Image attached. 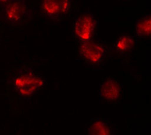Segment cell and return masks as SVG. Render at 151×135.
Listing matches in <instances>:
<instances>
[{
    "instance_id": "4",
    "label": "cell",
    "mask_w": 151,
    "mask_h": 135,
    "mask_svg": "<svg viewBox=\"0 0 151 135\" xmlns=\"http://www.w3.org/2000/svg\"><path fill=\"white\" fill-rule=\"evenodd\" d=\"M26 7L22 0H11L6 7L4 18L6 20L10 22H17L24 15Z\"/></svg>"
},
{
    "instance_id": "10",
    "label": "cell",
    "mask_w": 151,
    "mask_h": 135,
    "mask_svg": "<svg viewBox=\"0 0 151 135\" xmlns=\"http://www.w3.org/2000/svg\"><path fill=\"white\" fill-rule=\"evenodd\" d=\"M11 0H0V4H7Z\"/></svg>"
},
{
    "instance_id": "5",
    "label": "cell",
    "mask_w": 151,
    "mask_h": 135,
    "mask_svg": "<svg viewBox=\"0 0 151 135\" xmlns=\"http://www.w3.org/2000/svg\"><path fill=\"white\" fill-rule=\"evenodd\" d=\"M69 0H43V7L50 15H58L67 11Z\"/></svg>"
},
{
    "instance_id": "1",
    "label": "cell",
    "mask_w": 151,
    "mask_h": 135,
    "mask_svg": "<svg viewBox=\"0 0 151 135\" xmlns=\"http://www.w3.org/2000/svg\"><path fill=\"white\" fill-rule=\"evenodd\" d=\"M42 84V80L33 73H26L17 77L14 86L19 94L28 95L39 89Z\"/></svg>"
},
{
    "instance_id": "6",
    "label": "cell",
    "mask_w": 151,
    "mask_h": 135,
    "mask_svg": "<svg viewBox=\"0 0 151 135\" xmlns=\"http://www.w3.org/2000/svg\"><path fill=\"white\" fill-rule=\"evenodd\" d=\"M101 94L106 99L109 100H116L119 94V87L114 81H107L102 86Z\"/></svg>"
},
{
    "instance_id": "3",
    "label": "cell",
    "mask_w": 151,
    "mask_h": 135,
    "mask_svg": "<svg viewBox=\"0 0 151 135\" xmlns=\"http://www.w3.org/2000/svg\"><path fill=\"white\" fill-rule=\"evenodd\" d=\"M80 53L88 61L96 63L101 60L104 51L99 44L88 40L83 41L80 46Z\"/></svg>"
},
{
    "instance_id": "9",
    "label": "cell",
    "mask_w": 151,
    "mask_h": 135,
    "mask_svg": "<svg viewBox=\"0 0 151 135\" xmlns=\"http://www.w3.org/2000/svg\"><path fill=\"white\" fill-rule=\"evenodd\" d=\"M90 133L91 134H109L110 130L105 123L97 121L91 126Z\"/></svg>"
},
{
    "instance_id": "2",
    "label": "cell",
    "mask_w": 151,
    "mask_h": 135,
    "mask_svg": "<svg viewBox=\"0 0 151 135\" xmlns=\"http://www.w3.org/2000/svg\"><path fill=\"white\" fill-rule=\"evenodd\" d=\"M95 28V22L93 17L88 15H81L76 23L75 34L80 40L86 41L90 39Z\"/></svg>"
},
{
    "instance_id": "8",
    "label": "cell",
    "mask_w": 151,
    "mask_h": 135,
    "mask_svg": "<svg viewBox=\"0 0 151 135\" xmlns=\"http://www.w3.org/2000/svg\"><path fill=\"white\" fill-rule=\"evenodd\" d=\"M134 45L133 38L128 36H121L117 42V48L121 52L130 50Z\"/></svg>"
},
{
    "instance_id": "7",
    "label": "cell",
    "mask_w": 151,
    "mask_h": 135,
    "mask_svg": "<svg viewBox=\"0 0 151 135\" xmlns=\"http://www.w3.org/2000/svg\"><path fill=\"white\" fill-rule=\"evenodd\" d=\"M150 17H146L139 20L136 26L138 34L143 37L149 36L150 33Z\"/></svg>"
}]
</instances>
